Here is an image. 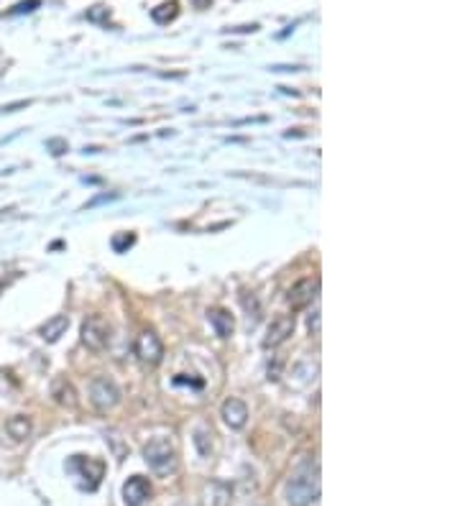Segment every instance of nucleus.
Masks as SVG:
<instances>
[{
	"label": "nucleus",
	"mask_w": 460,
	"mask_h": 506,
	"mask_svg": "<svg viewBox=\"0 0 460 506\" xmlns=\"http://www.w3.org/2000/svg\"><path fill=\"white\" fill-rule=\"evenodd\" d=\"M319 499V470L317 465H305L292 473L287 481V501L292 506H310Z\"/></svg>",
	"instance_id": "obj_1"
},
{
	"label": "nucleus",
	"mask_w": 460,
	"mask_h": 506,
	"mask_svg": "<svg viewBox=\"0 0 460 506\" xmlns=\"http://www.w3.org/2000/svg\"><path fill=\"white\" fill-rule=\"evenodd\" d=\"M64 468L75 478L82 491H95L105 476V463L97 461V458H85V455H72Z\"/></svg>",
	"instance_id": "obj_2"
},
{
	"label": "nucleus",
	"mask_w": 460,
	"mask_h": 506,
	"mask_svg": "<svg viewBox=\"0 0 460 506\" xmlns=\"http://www.w3.org/2000/svg\"><path fill=\"white\" fill-rule=\"evenodd\" d=\"M143 458L149 463V468L159 476H166L177 468V450L169 438H154L149 445L143 447Z\"/></svg>",
	"instance_id": "obj_3"
},
{
	"label": "nucleus",
	"mask_w": 460,
	"mask_h": 506,
	"mask_svg": "<svg viewBox=\"0 0 460 506\" xmlns=\"http://www.w3.org/2000/svg\"><path fill=\"white\" fill-rule=\"evenodd\" d=\"M110 322L105 320L103 315H89V317H85V322H82V345L87 350H92V353H100V350L108 348V342H110Z\"/></svg>",
	"instance_id": "obj_4"
},
{
	"label": "nucleus",
	"mask_w": 460,
	"mask_h": 506,
	"mask_svg": "<svg viewBox=\"0 0 460 506\" xmlns=\"http://www.w3.org/2000/svg\"><path fill=\"white\" fill-rule=\"evenodd\" d=\"M89 402L97 412H110L120 404V389L118 384L108 376H95L89 381Z\"/></svg>",
	"instance_id": "obj_5"
},
{
	"label": "nucleus",
	"mask_w": 460,
	"mask_h": 506,
	"mask_svg": "<svg viewBox=\"0 0 460 506\" xmlns=\"http://www.w3.org/2000/svg\"><path fill=\"white\" fill-rule=\"evenodd\" d=\"M136 356L143 366H159L164 361V342L156 335L154 330H143L138 340H136Z\"/></svg>",
	"instance_id": "obj_6"
},
{
	"label": "nucleus",
	"mask_w": 460,
	"mask_h": 506,
	"mask_svg": "<svg viewBox=\"0 0 460 506\" xmlns=\"http://www.w3.org/2000/svg\"><path fill=\"white\" fill-rule=\"evenodd\" d=\"M319 294V279L317 276H305L299 279L289 291H287V302H289L292 310H305L310 307Z\"/></svg>",
	"instance_id": "obj_7"
},
{
	"label": "nucleus",
	"mask_w": 460,
	"mask_h": 506,
	"mask_svg": "<svg viewBox=\"0 0 460 506\" xmlns=\"http://www.w3.org/2000/svg\"><path fill=\"white\" fill-rule=\"evenodd\" d=\"M294 333V315H279L266 330L264 338V348H279L282 342L289 340V335Z\"/></svg>",
	"instance_id": "obj_8"
},
{
	"label": "nucleus",
	"mask_w": 460,
	"mask_h": 506,
	"mask_svg": "<svg viewBox=\"0 0 460 506\" xmlns=\"http://www.w3.org/2000/svg\"><path fill=\"white\" fill-rule=\"evenodd\" d=\"M149 499H151L149 478L143 476L128 478L126 486H123V501H126V506H143Z\"/></svg>",
	"instance_id": "obj_9"
},
{
	"label": "nucleus",
	"mask_w": 460,
	"mask_h": 506,
	"mask_svg": "<svg viewBox=\"0 0 460 506\" xmlns=\"http://www.w3.org/2000/svg\"><path fill=\"white\" fill-rule=\"evenodd\" d=\"M220 414H223L225 424H228L230 430H240V427H245V422H248V407H245V402L236 399V396L225 399Z\"/></svg>",
	"instance_id": "obj_10"
},
{
	"label": "nucleus",
	"mask_w": 460,
	"mask_h": 506,
	"mask_svg": "<svg viewBox=\"0 0 460 506\" xmlns=\"http://www.w3.org/2000/svg\"><path fill=\"white\" fill-rule=\"evenodd\" d=\"M208 320L210 325H213V330H215V335L223 338V340L236 333V320H233V315H230L228 310H223V307H210Z\"/></svg>",
	"instance_id": "obj_11"
},
{
	"label": "nucleus",
	"mask_w": 460,
	"mask_h": 506,
	"mask_svg": "<svg viewBox=\"0 0 460 506\" xmlns=\"http://www.w3.org/2000/svg\"><path fill=\"white\" fill-rule=\"evenodd\" d=\"M69 328V317L67 315H54V317H49V320L41 325V330H38V335L44 338L46 342H57L64 333H67Z\"/></svg>",
	"instance_id": "obj_12"
},
{
	"label": "nucleus",
	"mask_w": 460,
	"mask_h": 506,
	"mask_svg": "<svg viewBox=\"0 0 460 506\" xmlns=\"http://www.w3.org/2000/svg\"><path fill=\"white\" fill-rule=\"evenodd\" d=\"M52 396H54V402L57 404H62V407H77V391H75V386L69 384L67 379H57L52 384Z\"/></svg>",
	"instance_id": "obj_13"
},
{
	"label": "nucleus",
	"mask_w": 460,
	"mask_h": 506,
	"mask_svg": "<svg viewBox=\"0 0 460 506\" xmlns=\"http://www.w3.org/2000/svg\"><path fill=\"white\" fill-rule=\"evenodd\" d=\"M31 430H34V427H31V419L23 417V414H15V417H10L6 422L8 438L13 440V442H23V440H29Z\"/></svg>",
	"instance_id": "obj_14"
},
{
	"label": "nucleus",
	"mask_w": 460,
	"mask_h": 506,
	"mask_svg": "<svg viewBox=\"0 0 460 506\" xmlns=\"http://www.w3.org/2000/svg\"><path fill=\"white\" fill-rule=\"evenodd\" d=\"M179 15V3L177 0H169V3H161V6H156L154 10H151V18H154L156 23H171L174 18Z\"/></svg>",
	"instance_id": "obj_15"
},
{
	"label": "nucleus",
	"mask_w": 460,
	"mask_h": 506,
	"mask_svg": "<svg viewBox=\"0 0 460 506\" xmlns=\"http://www.w3.org/2000/svg\"><path fill=\"white\" fill-rule=\"evenodd\" d=\"M243 310L248 312V317L253 315V320H259L261 317V305H259V299H256V294H243Z\"/></svg>",
	"instance_id": "obj_16"
},
{
	"label": "nucleus",
	"mask_w": 460,
	"mask_h": 506,
	"mask_svg": "<svg viewBox=\"0 0 460 506\" xmlns=\"http://www.w3.org/2000/svg\"><path fill=\"white\" fill-rule=\"evenodd\" d=\"M134 243H136V236H134V233H123V236H115V238H113V248H115L118 253H123L126 248L134 246Z\"/></svg>",
	"instance_id": "obj_17"
},
{
	"label": "nucleus",
	"mask_w": 460,
	"mask_h": 506,
	"mask_svg": "<svg viewBox=\"0 0 460 506\" xmlns=\"http://www.w3.org/2000/svg\"><path fill=\"white\" fill-rule=\"evenodd\" d=\"M41 6V0H26V3H18L13 8V13H29V10H36Z\"/></svg>",
	"instance_id": "obj_18"
},
{
	"label": "nucleus",
	"mask_w": 460,
	"mask_h": 506,
	"mask_svg": "<svg viewBox=\"0 0 460 506\" xmlns=\"http://www.w3.org/2000/svg\"><path fill=\"white\" fill-rule=\"evenodd\" d=\"M46 146H49V149H52V154H54V157H59V154H64V151H67V143H64V141H59V138H52V141L46 143Z\"/></svg>",
	"instance_id": "obj_19"
},
{
	"label": "nucleus",
	"mask_w": 460,
	"mask_h": 506,
	"mask_svg": "<svg viewBox=\"0 0 460 506\" xmlns=\"http://www.w3.org/2000/svg\"><path fill=\"white\" fill-rule=\"evenodd\" d=\"M105 15H108V8H103V6H95L92 10L87 13V18L89 21H103Z\"/></svg>",
	"instance_id": "obj_20"
},
{
	"label": "nucleus",
	"mask_w": 460,
	"mask_h": 506,
	"mask_svg": "<svg viewBox=\"0 0 460 506\" xmlns=\"http://www.w3.org/2000/svg\"><path fill=\"white\" fill-rule=\"evenodd\" d=\"M310 330H312V335H317L319 333V312H315V317H310Z\"/></svg>",
	"instance_id": "obj_21"
},
{
	"label": "nucleus",
	"mask_w": 460,
	"mask_h": 506,
	"mask_svg": "<svg viewBox=\"0 0 460 506\" xmlns=\"http://www.w3.org/2000/svg\"><path fill=\"white\" fill-rule=\"evenodd\" d=\"M210 3H213V0H192V6L200 8V10H202V8H210Z\"/></svg>",
	"instance_id": "obj_22"
}]
</instances>
